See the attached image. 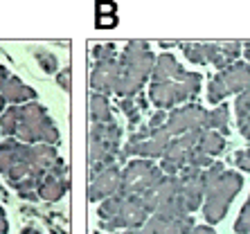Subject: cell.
Here are the masks:
<instances>
[{
	"instance_id": "3",
	"label": "cell",
	"mask_w": 250,
	"mask_h": 234,
	"mask_svg": "<svg viewBox=\"0 0 250 234\" xmlns=\"http://www.w3.org/2000/svg\"><path fill=\"white\" fill-rule=\"evenodd\" d=\"M99 228L104 232H117V230H135L142 228L146 218L151 216L146 212L142 196H113L99 203Z\"/></svg>"
},
{
	"instance_id": "28",
	"label": "cell",
	"mask_w": 250,
	"mask_h": 234,
	"mask_svg": "<svg viewBox=\"0 0 250 234\" xmlns=\"http://www.w3.org/2000/svg\"><path fill=\"white\" fill-rule=\"evenodd\" d=\"M93 57H95V61H108V58H113V57H117V52H115V45L113 43H106V45H97L93 50Z\"/></svg>"
},
{
	"instance_id": "2",
	"label": "cell",
	"mask_w": 250,
	"mask_h": 234,
	"mask_svg": "<svg viewBox=\"0 0 250 234\" xmlns=\"http://www.w3.org/2000/svg\"><path fill=\"white\" fill-rule=\"evenodd\" d=\"M156 57H153L149 43L145 41H128L124 52L120 54V83L115 95L122 99H135L151 77Z\"/></svg>"
},
{
	"instance_id": "30",
	"label": "cell",
	"mask_w": 250,
	"mask_h": 234,
	"mask_svg": "<svg viewBox=\"0 0 250 234\" xmlns=\"http://www.w3.org/2000/svg\"><path fill=\"white\" fill-rule=\"evenodd\" d=\"M122 111L126 113V117H128V124L131 126H135L138 124V108H135V99H122Z\"/></svg>"
},
{
	"instance_id": "39",
	"label": "cell",
	"mask_w": 250,
	"mask_h": 234,
	"mask_svg": "<svg viewBox=\"0 0 250 234\" xmlns=\"http://www.w3.org/2000/svg\"><path fill=\"white\" fill-rule=\"evenodd\" d=\"M244 54H246V61L250 63V43H246L244 45Z\"/></svg>"
},
{
	"instance_id": "40",
	"label": "cell",
	"mask_w": 250,
	"mask_h": 234,
	"mask_svg": "<svg viewBox=\"0 0 250 234\" xmlns=\"http://www.w3.org/2000/svg\"><path fill=\"white\" fill-rule=\"evenodd\" d=\"M21 234H41V232H39V230H36V228H25Z\"/></svg>"
},
{
	"instance_id": "35",
	"label": "cell",
	"mask_w": 250,
	"mask_h": 234,
	"mask_svg": "<svg viewBox=\"0 0 250 234\" xmlns=\"http://www.w3.org/2000/svg\"><path fill=\"white\" fill-rule=\"evenodd\" d=\"M239 124V131H241V135H244L246 140H250V115L246 117L244 122H237Z\"/></svg>"
},
{
	"instance_id": "13",
	"label": "cell",
	"mask_w": 250,
	"mask_h": 234,
	"mask_svg": "<svg viewBox=\"0 0 250 234\" xmlns=\"http://www.w3.org/2000/svg\"><path fill=\"white\" fill-rule=\"evenodd\" d=\"M181 196L185 200L187 212L192 214L198 207H203V198H205V169L201 167H183L181 174Z\"/></svg>"
},
{
	"instance_id": "15",
	"label": "cell",
	"mask_w": 250,
	"mask_h": 234,
	"mask_svg": "<svg viewBox=\"0 0 250 234\" xmlns=\"http://www.w3.org/2000/svg\"><path fill=\"white\" fill-rule=\"evenodd\" d=\"M176 198H181V178L178 176H165L160 185H156L153 189L142 194V203H145L149 214L158 212L163 205L171 203Z\"/></svg>"
},
{
	"instance_id": "16",
	"label": "cell",
	"mask_w": 250,
	"mask_h": 234,
	"mask_svg": "<svg viewBox=\"0 0 250 234\" xmlns=\"http://www.w3.org/2000/svg\"><path fill=\"white\" fill-rule=\"evenodd\" d=\"M117 83H120V57L95 63L93 72H90V88H93V93H99V95L115 93Z\"/></svg>"
},
{
	"instance_id": "31",
	"label": "cell",
	"mask_w": 250,
	"mask_h": 234,
	"mask_svg": "<svg viewBox=\"0 0 250 234\" xmlns=\"http://www.w3.org/2000/svg\"><path fill=\"white\" fill-rule=\"evenodd\" d=\"M36 57H39V63H41V68L45 72L57 70V57H52V54H47V52H39Z\"/></svg>"
},
{
	"instance_id": "8",
	"label": "cell",
	"mask_w": 250,
	"mask_h": 234,
	"mask_svg": "<svg viewBox=\"0 0 250 234\" xmlns=\"http://www.w3.org/2000/svg\"><path fill=\"white\" fill-rule=\"evenodd\" d=\"M250 90V63L237 61L226 70L216 72L208 83V101L209 104H221L228 95H241Z\"/></svg>"
},
{
	"instance_id": "36",
	"label": "cell",
	"mask_w": 250,
	"mask_h": 234,
	"mask_svg": "<svg viewBox=\"0 0 250 234\" xmlns=\"http://www.w3.org/2000/svg\"><path fill=\"white\" fill-rule=\"evenodd\" d=\"M122 234H156V232H153V230H151V228H149V225H146V223H145V225H142V228H135V230H126V232H122Z\"/></svg>"
},
{
	"instance_id": "1",
	"label": "cell",
	"mask_w": 250,
	"mask_h": 234,
	"mask_svg": "<svg viewBox=\"0 0 250 234\" xmlns=\"http://www.w3.org/2000/svg\"><path fill=\"white\" fill-rule=\"evenodd\" d=\"M244 187V176L239 171H228L221 162H214L205 169V198L203 218L208 225L221 223L226 218L234 196Z\"/></svg>"
},
{
	"instance_id": "12",
	"label": "cell",
	"mask_w": 250,
	"mask_h": 234,
	"mask_svg": "<svg viewBox=\"0 0 250 234\" xmlns=\"http://www.w3.org/2000/svg\"><path fill=\"white\" fill-rule=\"evenodd\" d=\"M171 140H174V137L169 135L167 126L151 129V135H149L145 142H138V144H128V142H126V146L120 151V156H117V158H120V162H124V160L131 158V156H135V158H145V160L163 158Z\"/></svg>"
},
{
	"instance_id": "27",
	"label": "cell",
	"mask_w": 250,
	"mask_h": 234,
	"mask_svg": "<svg viewBox=\"0 0 250 234\" xmlns=\"http://www.w3.org/2000/svg\"><path fill=\"white\" fill-rule=\"evenodd\" d=\"M187 164L189 167H201V169H208V167H212V158H209L208 153H203V151H198V146H196V151L189 156V160H187Z\"/></svg>"
},
{
	"instance_id": "32",
	"label": "cell",
	"mask_w": 250,
	"mask_h": 234,
	"mask_svg": "<svg viewBox=\"0 0 250 234\" xmlns=\"http://www.w3.org/2000/svg\"><path fill=\"white\" fill-rule=\"evenodd\" d=\"M167 117H169L167 111H156L153 117L149 119V129H160V126H165V124H167Z\"/></svg>"
},
{
	"instance_id": "7",
	"label": "cell",
	"mask_w": 250,
	"mask_h": 234,
	"mask_svg": "<svg viewBox=\"0 0 250 234\" xmlns=\"http://www.w3.org/2000/svg\"><path fill=\"white\" fill-rule=\"evenodd\" d=\"M165 178V171L160 164H153V160L133 158L128 160L122 169V187L120 196H142L156 185H160Z\"/></svg>"
},
{
	"instance_id": "34",
	"label": "cell",
	"mask_w": 250,
	"mask_h": 234,
	"mask_svg": "<svg viewBox=\"0 0 250 234\" xmlns=\"http://www.w3.org/2000/svg\"><path fill=\"white\" fill-rule=\"evenodd\" d=\"M187 234H216V232H214L212 228H209L208 223H205V225H194V228L189 230Z\"/></svg>"
},
{
	"instance_id": "23",
	"label": "cell",
	"mask_w": 250,
	"mask_h": 234,
	"mask_svg": "<svg viewBox=\"0 0 250 234\" xmlns=\"http://www.w3.org/2000/svg\"><path fill=\"white\" fill-rule=\"evenodd\" d=\"M198 151L208 153L209 158H212V156H219V153L226 151V137H223L219 131L205 129L203 133H201V140H198Z\"/></svg>"
},
{
	"instance_id": "11",
	"label": "cell",
	"mask_w": 250,
	"mask_h": 234,
	"mask_svg": "<svg viewBox=\"0 0 250 234\" xmlns=\"http://www.w3.org/2000/svg\"><path fill=\"white\" fill-rule=\"evenodd\" d=\"M208 117H209V113L205 111L203 106L185 104V106L174 108V111H169L165 126H167L171 137H178V135L192 133V131H205L208 129Z\"/></svg>"
},
{
	"instance_id": "14",
	"label": "cell",
	"mask_w": 250,
	"mask_h": 234,
	"mask_svg": "<svg viewBox=\"0 0 250 234\" xmlns=\"http://www.w3.org/2000/svg\"><path fill=\"white\" fill-rule=\"evenodd\" d=\"M122 187V169L113 164V167H106L104 171L90 176V185H88V200L93 203H102L106 198H113L120 194Z\"/></svg>"
},
{
	"instance_id": "33",
	"label": "cell",
	"mask_w": 250,
	"mask_h": 234,
	"mask_svg": "<svg viewBox=\"0 0 250 234\" xmlns=\"http://www.w3.org/2000/svg\"><path fill=\"white\" fill-rule=\"evenodd\" d=\"M70 75H72V70H70V68H65V70H61V72L57 75L59 86L63 88L65 93H70V90H72V81H70Z\"/></svg>"
},
{
	"instance_id": "18",
	"label": "cell",
	"mask_w": 250,
	"mask_h": 234,
	"mask_svg": "<svg viewBox=\"0 0 250 234\" xmlns=\"http://www.w3.org/2000/svg\"><path fill=\"white\" fill-rule=\"evenodd\" d=\"M146 225L156 234H187L194 228V218L187 214L183 218H167L163 214L153 212L151 216L146 218Z\"/></svg>"
},
{
	"instance_id": "20",
	"label": "cell",
	"mask_w": 250,
	"mask_h": 234,
	"mask_svg": "<svg viewBox=\"0 0 250 234\" xmlns=\"http://www.w3.org/2000/svg\"><path fill=\"white\" fill-rule=\"evenodd\" d=\"M68 176H54V174H45L36 187V196L47 203H54V200L63 198V194L68 192Z\"/></svg>"
},
{
	"instance_id": "24",
	"label": "cell",
	"mask_w": 250,
	"mask_h": 234,
	"mask_svg": "<svg viewBox=\"0 0 250 234\" xmlns=\"http://www.w3.org/2000/svg\"><path fill=\"white\" fill-rule=\"evenodd\" d=\"M241 43H221V52H219V57L214 58V68L219 72L226 70V68H230L232 63H237V57L241 54Z\"/></svg>"
},
{
	"instance_id": "37",
	"label": "cell",
	"mask_w": 250,
	"mask_h": 234,
	"mask_svg": "<svg viewBox=\"0 0 250 234\" xmlns=\"http://www.w3.org/2000/svg\"><path fill=\"white\" fill-rule=\"evenodd\" d=\"M9 232V223H7V216H5V210L0 207V234H7Z\"/></svg>"
},
{
	"instance_id": "29",
	"label": "cell",
	"mask_w": 250,
	"mask_h": 234,
	"mask_svg": "<svg viewBox=\"0 0 250 234\" xmlns=\"http://www.w3.org/2000/svg\"><path fill=\"white\" fill-rule=\"evenodd\" d=\"M234 164H237L241 171H250V146H246V149L234 153Z\"/></svg>"
},
{
	"instance_id": "6",
	"label": "cell",
	"mask_w": 250,
	"mask_h": 234,
	"mask_svg": "<svg viewBox=\"0 0 250 234\" xmlns=\"http://www.w3.org/2000/svg\"><path fill=\"white\" fill-rule=\"evenodd\" d=\"M203 77L198 72H187L185 79L181 81H160L149 86V101L158 111H174L178 104H185L192 97L201 93Z\"/></svg>"
},
{
	"instance_id": "38",
	"label": "cell",
	"mask_w": 250,
	"mask_h": 234,
	"mask_svg": "<svg viewBox=\"0 0 250 234\" xmlns=\"http://www.w3.org/2000/svg\"><path fill=\"white\" fill-rule=\"evenodd\" d=\"M9 72H7V68H2V65H0V90H2V86H5V81L7 79H9Z\"/></svg>"
},
{
	"instance_id": "10",
	"label": "cell",
	"mask_w": 250,
	"mask_h": 234,
	"mask_svg": "<svg viewBox=\"0 0 250 234\" xmlns=\"http://www.w3.org/2000/svg\"><path fill=\"white\" fill-rule=\"evenodd\" d=\"M201 133L203 131H192V133L178 135L169 142L167 151L160 158V169L165 171V176H178L183 167H187V160L196 151L198 140H201Z\"/></svg>"
},
{
	"instance_id": "26",
	"label": "cell",
	"mask_w": 250,
	"mask_h": 234,
	"mask_svg": "<svg viewBox=\"0 0 250 234\" xmlns=\"http://www.w3.org/2000/svg\"><path fill=\"white\" fill-rule=\"evenodd\" d=\"M234 232L237 234H250V196L246 200V205L239 212L237 221H234Z\"/></svg>"
},
{
	"instance_id": "41",
	"label": "cell",
	"mask_w": 250,
	"mask_h": 234,
	"mask_svg": "<svg viewBox=\"0 0 250 234\" xmlns=\"http://www.w3.org/2000/svg\"><path fill=\"white\" fill-rule=\"evenodd\" d=\"M5 104H7V101H5V97H2V95H0V115H2V113H5Z\"/></svg>"
},
{
	"instance_id": "22",
	"label": "cell",
	"mask_w": 250,
	"mask_h": 234,
	"mask_svg": "<svg viewBox=\"0 0 250 234\" xmlns=\"http://www.w3.org/2000/svg\"><path fill=\"white\" fill-rule=\"evenodd\" d=\"M88 115H90V124H111L113 111H111L108 97L99 93L90 95V99H88Z\"/></svg>"
},
{
	"instance_id": "4",
	"label": "cell",
	"mask_w": 250,
	"mask_h": 234,
	"mask_svg": "<svg viewBox=\"0 0 250 234\" xmlns=\"http://www.w3.org/2000/svg\"><path fill=\"white\" fill-rule=\"evenodd\" d=\"M14 137L23 144H59V129L47 115V108L36 101L16 106V131Z\"/></svg>"
},
{
	"instance_id": "5",
	"label": "cell",
	"mask_w": 250,
	"mask_h": 234,
	"mask_svg": "<svg viewBox=\"0 0 250 234\" xmlns=\"http://www.w3.org/2000/svg\"><path fill=\"white\" fill-rule=\"evenodd\" d=\"M120 137H122V129L117 126V122L90 124V133H88L90 176L115 164L117 156H120Z\"/></svg>"
},
{
	"instance_id": "25",
	"label": "cell",
	"mask_w": 250,
	"mask_h": 234,
	"mask_svg": "<svg viewBox=\"0 0 250 234\" xmlns=\"http://www.w3.org/2000/svg\"><path fill=\"white\" fill-rule=\"evenodd\" d=\"M228 117H230V113H228V106H216L214 111H209L208 129L209 131H219V133L228 131Z\"/></svg>"
},
{
	"instance_id": "9",
	"label": "cell",
	"mask_w": 250,
	"mask_h": 234,
	"mask_svg": "<svg viewBox=\"0 0 250 234\" xmlns=\"http://www.w3.org/2000/svg\"><path fill=\"white\" fill-rule=\"evenodd\" d=\"M32 171V144L7 137L0 144V174L5 176L9 185L16 187L21 180H25Z\"/></svg>"
},
{
	"instance_id": "17",
	"label": "cell",
	"mask_w": 250,
	"mask_h": 234,
	"mask_svg": "<svg viewBox=\"0 0 250 234\" xmlns=\"http://www.w3.org/2000/svg\"><path fill=\"white\" fill-rule=\"evenodd\" d=\"M187 77V70L176 61L174 54H160L156 57V65L151 72V83H160V81H181Z\"/></svg>"
},
{
	"instance_id": "21",
	"label": "cell",
	"mask_w": 250,
	"mask_h": 234,
	"mask_svg": "<svg viewBox=\"0 0 250 234\" xmlns=\"http://www.w3.org/2000/svg\"><path fill=\"white\" fill-rule=\"evenodd\" d=\"M185 50V57L198 65H208L214 63V58L221 52V43H189V45H183Z\"/></svg>"
},
{
	"instance_id": "19",
	"label": "cell",
	"mask_w": 250,
	"mask_h": 234,
	"mask_svg": "<svg viewBox=\"0 0 250 234\" xmlns=\"http://www.w3.org/2000/svg\"><path fill=\"white\" fill-rule=\"evenodd\" d=\"M0 95L5 97L7 104H14V106H23V104H29V101H36V93L27 83H23L18 77H9L0 90Z\"/></svg>"
}]
</instances>
